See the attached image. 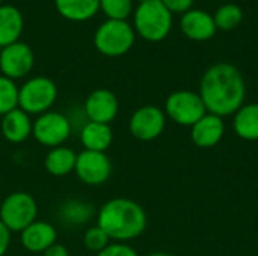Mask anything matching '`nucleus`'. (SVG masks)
Wrapping results in <instances>:
<instances>
[{"mask_svg": "<svg viewBox=\"0 0 258 256\" xmlns=\"http://www.w3.org/2000/svg\"><path fill=\"white\" fill-rule=\"evenodd\" d=\"M92 214H94L92 205L77 199L67 201L60 207V217L68 225H82L88 222L92 217Z\"/></svg>", "mask_w": 258, "mask_h": 256, "instance_id": "22", "label": "nucleus"}, {"mask_svg": "<svg viewBox=\"0 0 258 256\" xmlns=\"http://www.w3.org/2000/svg\"><path fill=\"white\" fill-rule=\"evenodd\" d=\"M24 27V18L18 8L0 5V48L18 41Z\"/></svg>", "mask_w": 258, "mask_h": 256, "instance_id": "17", "label": "nucleus"}, {"mask_svg": "<svg viewBox=\"0 0 258 256\" xmlns=\"http://www.w3.org/2000/svg\"><path fill=\"white\" fill-rule=\"evenodd\" d=\"M97 256H139L138 252L125 244V243H110L104 250H101L100 253H97Z\"/></svg>", "mask_w": 258, "mask_h": 256, "instance_id": "27", "label": "nucleus"}, {"mask_svg": "<svg viewBox=\"0 0 258 256\" xmlns=\"http://www.w3.org/2000/svg\"><path fill=\"white\" fill-rule=\"evenodd\" d=\"M38 217V204L26 192H14L0 204V222L11 232H21Z\"/></svg>", "mask_w": 258, "mask_h": 256, "instance_id": "6", "label": "nucleus"}, {"mask_svg": "<svg viewBox=\"0 0 258 256\" xmlns=\"http://www.w3.org/2000/svg\"><path fill=\"white\" fill-rule=\"evenodd\" d=\"M136 32L125 20H106L98 26L94 35L95 48L110 57L125 54L135 44Z\"/></svg>", "mask_w": 258, "mask_h": 256, "instance_id": "4", "label": "nucleus"}, {"mask_svg": "<svg viewBox=\"0 0 258 256\" xmlns=\"http://www.w3.org/2000/svg\"><path fill=\"white\" fill-rule=\"evenodd\" d=\"M119 110L116 95L109 89H95L85 100V113L91 122L110 124Z\"/></svg>", "mask_w": 258, "mask_h": 256, "instance_id": "12", "label": "nucleus"}, {"mask_svg": "<svg viewBox=\"0 0 258 256\" xmlns=\"http://www.w3.org/2000/svg\"><path fill=\"white\" fill-rule=\"evenodd\" d=\"M166 125V115L157 106H142L136 109L128 121V130L133 137L142 142L157 139Z\"/></svg>", "mask_w": 258, "mask_h": 256, "instance_id": "9", "label": "nucleus"}, {"mask_svg": "<svg viewBox=\"0 0 258 256\" xmlns=\"http://www.w3.org/2000/svg\"><path fill=\"white\" fill-rule=\"evenodd\" d=\"M166 8L168 11L172 14V12H177V14H184L187 11H190L192 5H194V0H160Z\"/></svg>", "mask_w": 258, "mask_h": 256, "instance_id": "28", "label": "nucleus"}, {"mask_svg": "<svg viewBox=\"0 0 258 256\" xmlns=\"http://www.w3.org/2000/svg\"><path fill=\"white\" fill-rule=\"evenodd\" d=\"M110 241L112 240L109 238V235L98 225L88 228L83 235V246L94 253H100L101 250H104L110 244Z\"/></svg>", "mask_w": 258, "mask_h": 256, "instance_id": "26", "label": "nucleus"}, {"mask_svg": "<svg viewBox=\"0 0 258 256\" xmlns=\"http://www.w3.org/2000/svg\"><path fill=\"white\" fill-rule=\"evenodd\" d=\"M213 20H215L216 29L233 30V29H236L242 23L243 11L240 9V6H237L234 3H227V5H222L216 11Z\"/></svg>", "mask_w": 258, "mask_h": 256, "instance_id": "23", "label": "nucleus"}, {"mask_svg": "<svg viewBox=\"0 0 258 256\" xmlns=\"http://www.w3.org/2000/svg\"><path fill=\"white\" fill-rule=\"evenodd\" d=\"M77 154L68 146H56L51 148L45 158H44V167L45 170L53 177H67L71 172H74L76 167Z\"/></svg>", "mask_w": 258, "mask_h": 256, "instance_id": "19", "label": "nucleus"}, {"mask_svg": "<svg viewBox=\"0 0 258 256\" xmlns=\"http://www.w3.org/2000/svg\"><path fill=\"white\" fill-rule=\"evenodd\" d=\"M32 136L39 145L50 149L62 146L71 136V122L65 115L48 110L33 121Z\"/></svg>", "mask_w": 258, "mask_h": 256, "instance_id": "8", "label": "nucleus"}, {"mask_svg": "<svg viewBox=\"0 0 258 256\" xmlns=\"http://www.w3.org/2000/svg\"><path fill=\"white\" fill-rule=\"evenodd\" d=\"M54 6L67 20L85 21L97 14L100 0H54Z\"/></svg>", "mask_w": 258, "mask_h": 256, "instance_id": "21", "label": "nucleus"}, {"mask_svg": "<svg viewBox=\"0 0 258 256\" xmlns=\"http://www.w3.org/2000/svg\"><path fill=\"white\" fill-rule=\"evenodd\" d=\"M35 65L33 50L21 41L6 45L0 51V71L2 75L17 80L26 77Z\"/></svg>", "mask_w": 258, "mask_h": 256, "instance_id": "11", "label": "nucleus"}, {"mask_svg": "<svg viewBox=\"0 0 258 256\" xmlns=\"http://www.w3.org/2000/svg\"><path fill=\"white\" fill-rule=\"evenodd\" d=\"M0 204H2V202H0Z\"/></svg>", "mask_w": 258, "mask_h": 256, "instance_id": "33", "label": "nucleus"}, {"mask_svg": "<svg viewBox=\"0 0 258 256\" xmlns=\"http://www.w3.org/2000/svg\"><path fill=\"white\" fill-rule=\"evenodd\" d=\"M113 140V131L109 124L86 122L80 131V142L86 151L106 152Z\"/></svg>", "mask_w": 258, "mask_h": 256, "instance_id": "18", "label": "nucleus"}, {"mask_svg": "<svg viewBox=\"0 0 258 256\" xmlns=\"http://www.w3.org/2000/svg\"><path fill=\"white\" fill-rule=\"evenodd\" d=\"M100 9L109 20H127L133 12V0H100Z\"/></svg>", "mask_w": 258, "mask_h": 256, "instance_id": "25", "label": "nucleus"}, {"mask_svg": "<svg viewBox=\"0 0 258 256\" xmlns=\"http://www.w3.org/2000/svg\"><path fill=\"white\" fill-rule=\"evenodd\" d=\"M206 113L207 109L200 94L192 91L172 92L165 103V115H168L175 124L183 127H192Z\"/></svg>", "mask_w": 258, "mask_h": 256, "instance_id": "7", "label": "nucleus"}, {"mask_svg": "<svg viewBox=\"0 0 258 256\" xmlns=\"http://www.w3.org/2000/svg\"><path fill=\"white\" fill-rule=\"evenodd\" d=\"M180 27L181 32L192 41H207L216 33L213 17L200 9H190L184 12L180 20Z\"/></svg>", "mask_w": 258, "mask_h": 256, "instance_id": "15", "label": "nucleus"}, {"mask_svg": "<svg viewBox=\"0 0 258 256\" xmlns=\"http://www.w3.org/2000/svg\"><path fill=\"white\" fill-rule=\"evenodd\" d=\"M57 98L56 83L44 75L32 77L18 88V107L27 115H42L48 112Z\"/></svg>", "mask_w": 258, "mask_h": 256, "instance_id": "5", "label": "nucleus"}, {"mask_svg": "<svg viewBox=\"0 0 258 256\" xmlns=\"http://www.w3.org/2000/svg\"><path fill=\"white\" fill-rule=\"evenodd\" d=\"M233 128L243 140H258V103L243 104L234 113Z\"/></svg>", "mask_w": 258, "mask_h": 256, "instance_id": "20", "label": "nucleus"}, {"mask_svg": "<svg viewBox=\"0 0 258 256\" xmlns=\"http://www.w3.org/2000/svg\"><path fill=\"white\" fill-rule=\"evenodd\" d=\"M225 133V124L221 116L206 113L198 122L190 127V139L192 142L203 149H209L216 146Z\"/></svg>", "mask_w": 258, "mask_h": 256, "instance_id": "14", "label": "nucleus"}, {"mask_svg": "<svg viewBox=\"0 0 258 256\" xmlns=\"http://www.w3.org/2000/svg\"><path fill=\"white\" fill-rule=\"evenodd\" d=\"M18 107V88L14 80L0 74V116Z\"/></svg>", "mask_w": 258, "mask_h": 256, "instance_id": "24", "label": "nucleus"}, {"mask_svg": "<svg viewBox=\"0 0 258 256\" xmlns=\"http://www.w3.org/2000/svg\"><path fill=\"white\" fill-rule=\"evenodd\" d=\"M11 231L0 222V256H5V253L9 249L11 244Z\"/></svg>", "mask_w": 258, "mask_h": 256, "instance_id": "29", "label": "nucleus"}, {"mask_svg": "<svg viewBox=\"0 0 258 256\" xmlns=\"http://www.w3.org/2000/svg\"><path fill=\"white\" fill-rule=\"evenodd\" d=\"M148 256H172L169 253H165V252H154V253H150Z\"/></svg>", "mask_w": 258, "mask_h": 256, "instance_id": "31", "label": "nucleus"}, {"mask_svg": "<svg viewBox=\"0 0 258 256\" xmlns=\"http://www.w3.org/2000/svg\"><path fill=\"white\" fill-rule=\"evenodd\" d=\"M42 256H70V252H68V249L63 244L54 243L45 252H42Z\"/></svg>", "mask_w": 258, "mask_h": 256, "instance_id": "30", "label": "nucleus"}, {"mask_svg": "<svg viewBox=\"0 0 258 256\" xmlns=\"http://www.w3.org/2000/svg\"><path fill=\"white\" fill-rule=\"evenodd\" d=\"M33 122L30 115H27L20 107L11 110L9 113L2 116L0 131L3 137L11 143H21L32 136Z\"/></svg>", "mask_w": 258, "mask_h": 256, "instance_id": "16", "label": "nucleus"}, {"mask_svg": "<svg viewBox=\"0 0 258 256\" xmlns=\"http://www.w3.org/2000/svg\"><path fill=\"white\" fill-rule=\"evenodd\" d=\"M74 172L77 178L86 186H101L112 174V163L106 152L82 151L77 154Z\"/></svg>", "mask_w": 258, "mask_h": 256, "instance_id": "10", "label": "nucleus"}, {"mask_svg": "<svg viewBox=\"0 0 258 256\" xmlns=\"http://www.w3.org/2000/svg\"><path fill=\"white\" fill-rule=\"evenodd\" d=\"M97 225L116 243L138 238L147 228L145 210L127 198H113L103 204L97 214Z\"/></svg>", "mask_w": 258, "mask_h": 256, "instance_id": "2", "label": "nucleus"}, {"mask_svg": "<svg viewBox=\"0 0 258 256\" xmlns=\"http://www.w3.org/2000/svg\"><path fill=\"white\" fill-rule=\"evenodd\" d=\"M200 97L207 113L216 116L234 115L245 101L246 84L242 72L231 63H215L203 75Z\"/></svg>", "mask_w": 258, "mask_h": 256, "instance_id": "1", "label": "nucleus"}, {"mask_svg": "<svg viewBox=\"0 0 258 256\" xmlns=\"http://www.w3.org/2000/svg\"><path fill=\"white\" fill-rule=\"evenodd\" d=\"M135 32L144 39L159 42L172 27V14L160 0H142L135 9Z\"/></svg>", "mask_w": 258, "mask_h": 256, "instance_id": "3", "label": "nucleus"}, {"mask_svg": "<svg viewBox=\"0 0 258 256\" xmlns=\"http://www.w3.org/2000/svg\"><path fill=\"white\" fill-rule=\"evenodd\" d=\"M2 2H3V0H0V5H2Z\"/></svg>", "mask_w": 258, "mask_h": 256, "instance_id": "32", "label": "nucleus"}, {"mask_svg": "<svg viewBox=\"0 0 258 256\" xmlns=\"http://www.w3.org/2000/svg\"><path fill=\"white\" fill-rule=\"evenodd\" d=\"M57 240L56 228L44 220H35L20 232L21 246L32 253H42Z\"/></svg>", "mask_w": 258, "mask_h": 256, "instance_id": "13", "label": "nucleus"}]
</instances>
